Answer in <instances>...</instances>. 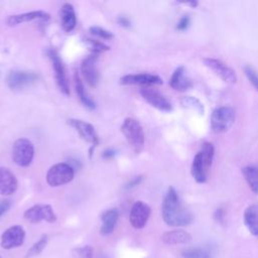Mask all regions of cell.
I'll list each match as a JSON object with an SVG mask.
<instances>
[{
    "mask_svg": "<svg viewBox=\"0 0 258 258\" xmlns=\"http://www.w3.org/2000/svg\"><path fill=\"white\" fill-rule=\"evenodd\" d=\"M162 218L163 221L172 227H183L191 223L192 217L190 213L182 206L176 190L170 186L162 202Z\"/></svg>",
    "mask_w": 258,
    "mask_h": 258,
    "instance_id": "obj_1",
    "label": "cell"
},
{
    "mask_svg": "<svg viewBox=\"0 0 258 258\" xmlns=\"http://www.w3.org/2000/svg\"><path fill=\"white\" fill-rule=\"evenodd\" d=\"M214 145L210 142L203 144L201 151H199L194 157L190 172L197 182L203 183L207 179V171L212 165L214 158Z\"/></svg>",
    "mask_w": 258,
    "mask_h": 258,
    "instance_id": "obj_2",
    "label": "cell"
},
{
    "mask_svg": "<svg viewBox=\"0 0 258 258\" xmlns=\"http://www.w3.org/2000/svg\"><path fill=\"white\" fill-rule=\"evenodd\" d=\"M121 132L133 150L136 153H139L145 142V136L141 124L136 119L126 118L121 125Z\"/></svg>",
    "mask_w": 258,
    "mask_h": 258,
    "instance_id": "obj_3",
    "label": "cell"
},
{
    "mask_svg": "<svg viewBox=\"0 0 258 258\" xmlns=\"http://www.w3.org/2000/svg\"><path fill=\"white\" fill-rule=\"evenodd\" d=\"M34 157V146L27 138H19L15 140L12 146V159L18 166H28Z\"/></svg>",
    "mask_w": 258,
    "mask_h": 258,
    "instance_id": "obj_4",
    "label": "cell"
},
{
    "mask_svg": "<svg viewBox=\"0 0 258 258\" xmlns=\"http://www.w3.org/2000/svg\"><path fill=\"white\" fill-rule=\"evenodd\" d=\"M75 175V169L67 162L53 164L46 172V182L50 186H60L69 183Z\"/></svg>",
    "mask_w": 258,
    "mask_h": 258,
    "instance_id": "obj_5",
    "label": "cell"
},
{
    "mask_svg": "<svg viewBox=\"0 0 258 258\" xmlns=\"http://www.w3.org/2000/svg\"><path fill=\"white\" fill-rule=\"evenodd\" d=\"M235 121V112L230 107H219L211 116V128L215 133L228 131Z\"/></svg>",
    "mask_w": 258,
    "mask_h": 258,
    "instance_id": "obj_6",
    "label": "cell"
},
{
    "mask_svg": "<svg viewBox=\"0 0 258 258\" xmlns=\"http://www.w3.org/2000/svg\"><path fill=\"white\" fill-rule=\"evenodd\" d=\"M46 52H47V56L49 57V59L51 61L53 72H54L55 82L57 84V87H58L59 91L63 95L69 96L70 95V86H69L68 78H67V75H66V70H64V67H63V63H62V60H61L60 56L52 48L47 49Z\"/></svg>",
    "mask_w": 258,
    "mask_h": 258,
    "instance_id": "obj_7",
    "label": "cell"
},
{
    "mask_svg": "<svg viewBox=\"0 0 258 258\" xmlns=\"http://www.w3.org/2000/svg\"><path fill=\"white\" fill-rule=\"evenodd\" d=\"M39 76L33 72L27 71H11L6 76V84L12 91H19L27 86L35 83Z\"/></svg>",
    "mask_w": 258,
    "mask_h": 258,
    "instance_id": "obj_8",
    "label": "cell"
},
{
    "mask_svg": "<svg viewBox=\"0 0 258 258\" xmlns=\"http://www.w3.org/2000/svg\"><path fill=\"white\" fill-rule=\"evenodd\" d=\"M23 217L30 223H39L40 221L54 223L56 221V215L50 205H34L24 212Z\"/></svg>",
    "mask_w": 258,
    "mask_h": 258,
    "instance_id": "obj_9",
    "label": "cell"
},
{
    "mask_svg": "<svg viewBox=\"0 0 258 258\" xmlns=\"http://www.w3.org/2000/svg\"><path fill=\"white\" fill-rule=\"evenodd\" d=\"M68 124L72 126L85 141L91 143L92 147L90 149V155H92L93 148L96 147L100 142L95 127L91 123L80 119H69Z\"/></svg>",
    "mask_w": 258,
    "mask_h": 258,
    "instance_id": "obj_10",
    "label": "cell"
},
{
    "mask_svg": "<svg viewBox=\"0 0 258 258\" xmlns=\"http://www.w3.org/2000/svg\"><path fill=\"white\" fill-rule=\"evenodd\" d=\"M25 239V231L19 225H14L6 229L1 235V247L6 250L21 246Z\"/></svg>",
    "mask_w": 258,
    "mask_h": 258,
    "instance_id": "obj_11",
    "label": "cell"
},
{
    "mask_svg": "<svg viewBox=\"0 0 258 258\" xmlns=\"http://www.w3.org/2000/svg\"><path fill=\"white\" fill-rule=\"evenodd\" d=\"M150 213V207L146 203L142 201L135 202L129 213V222L131 226L134 229H142L146 225Z\"/></svg>",
    "mask_w": 258,
    "mask_h": 258,
    "instance_id": "obj_12",
    "label": "cell"
},
{
    "mask_svg": "<svg viewBox=\"0 0 258 258\" xmlns=\"http://www.w3.org/2000/svg\"><path fill=\"white\" fill-rule=\"evenodd\" d=\"M140 95L149 105L156 108L157 110L162 112L172 111L170 102L158 91L149 87H143L140 89Z\"/></svg>",
    "mask_w": 258,
    "mask_h": 258,
    "instance_id": "obj_13",
    "label": "cell"
},
{
    "mask_svg": "<svg viewBox=\"0 0 258 258\" xmlns=\"http://www.w3.org/2000/svg\"><path fill=\"white\" fill-rule=\"evenodd\" d=\"M97 60L98 54L91 53L86 56L81 64L82 75L87 82V84L91 87H96L99 83V73L97 69Z\"/></svg>",
    "mask_w": 258,
    "mask_h": 258,
    "instance_id": "obj_14",
    "label": "cell"
},
{
    "mask_svg": "<svg viewBox=\"0 0 258 258\" xmlns=\"http://www.w3.org/2000/svg\"><path fill=\"white\" fill-rule=\"evenodd\" d=\"M204 63L216 75H218L225 83L235 84L237 82V76L235 72L221 60L212 57H206L204 58Z\"/></svg>",
    "mask_w": 258,
    "mask_h": 258,
    "instance_id": "obj_15",
    "label": "cell"
},
{
    "mask_svg": "<svg viewBox=\"0 0 258 258\" xmlns=\"http://www.w3.org/2000/svg\"><path fill=\"white\" fill-rule=\"evenodd\" d=\"M120 81H121V84L123 85H138L143 87L162 84V79L152 74L126 75V76H123Z\"/></svg>",
    "mask_w": 258,
    "mask_h": 258,
    "instance_id": "obj_16",
    "label": "cell"
},
{
    "mask_svg": "<svg viewBox=\"0 0 258 258\" xmlns=\"http://www.w3.org/2000/svg\"><path fill=\"white\" fill-rule=\"evenodd\" d=\"M18 187V181L14 173L7 167L0 166V195L7 197L13 195Z\"/></svg>",
    "mask_w": 258,
    "mask_h": 258,
    "instance_id": "obj_17",
    "label": "cell"
},
{
    "mask_svg": "<svg viewBox=\"0 0 258 258\" xmlns=\"http://www.w3.org/2000/svg\"><path fill=\"white\" fill-rule=\"evenodd\" d=\"M50 16L47 12L42 10H37V11H30V12H25L21 14L10 15L6 20V23L9 26H16L25 22L33 21V20H48Z\"/></svg>",
    "mask_w": 258,
    "mask_h": 258,
    "instance_id": "obj_18",
    "label": "cell"
},
{
    "mask_svg": "<svg viewBox=\"0 0 258 258\" xmlns=\"http://www.w3.org/2000/svg\"><path fill=\"white\" fill-rule=\"evenodd\" d=\"M60 24L66 32H71L77 25L75 8L70 3H64L60 8Z\"/></svg>",
    "mask_w": 258,
    "mask_h": 258,
    "instance_id": "obj_19",
    "label": "cell"
},
{
    "mask_svg": "<svg viewBox=\"0 0 258 258\" xmlns=\"http://www.w3.org/2000/svg\"><path fill=\"white\" fill-rule=\"evenodd\" d=\"M170 87L179 92H183L192 86L190 79L185 75V70L183 67H178L172 74L169 80Z\"/></svg>",
    "mask_w": 258,
    "mask_h": 258,
    "instance_id": "obj_20",
    "label": "cell"
},
{
    "mask_svg": "<svg viewBox=\"0 0 258 258\" xmlns=\"http://www.w3.org/2000/svg\"><path fill=\"white\" fill-rule=\"evenodd\" d=\"M119 217V212L117 209H109L103 212L101 216L102 220V226L100 229V232L102 235H109L111 234L116 226V223L118 221Z\"/></svg>",
    "mask_w": 258,
    "mask_h": 258,
    "instance_id": "obj_21",
    "label": "cell"
},
{
    "mask_svg": "<svg viewBox=\"0 0 258 258\" xmlns=\"http://www.w3.org/2000/svg\"><path fill=\"white\" fill-rule=\"evenodd\" d=\"M161 239L163 243L167 245H179L190 242L191 236L189 233L183 230H172L163 233Z\"/></svg>",
    "mask_w": 258,
    "mask_h": 258,
    "instance_id": "obj_22",
    "label": "cell"
},
{
    "mask_svg": "<svg viewBox=\"0 0 258 258\" xmlns=\"http://www.w3.org/2000/svg\"><path fill=\"white\" fill-rule=\"evenodd\" d=\"M74 83H75L76 93H77L80 101L82 102V104L90 110L95 109L96 104H95L94 100L87 94V92L85 90L84 83L82 81V78L80 77V74L78 72H75V74H74Z\"/></svg>",
    "mask_w": 258,
    "mask_h": 258,
    "instance_id": "obj_23",
    "label": "cell"
},
{
    "mask_svg": "<svg viewBox=\"0 0 258 258\" xmlns=\"http://www.w3.org/2000/svg\"><path fill=\"white\" fill-rule=\"evenodd\" d=\"M244 223L249 232L258 237V206L251 205L244 212Z\"/></svg>",
    "mask_w": 258,
    "mask_h": 258,
    "instance_id": "obj_24",
    "label": "cell"
},
{
    "mask_svg": "<svg viewBox=\"0 0 258 258\" xmlns=\"http://www.w3.org/2000/svg\"><path fill=\"white\" fill-rule=\"evenodd\" d=\"M242 172L251 190L258 194V166H246L242 169Z\"/></svg>",
    "mask_w": 258,
    "mask_h": 258,
    "instance_id": "obj_25",
    "label": "cell"
},
{
    "mask_svg": "<svg viewBox=\"0 0 258 258\" xmlns=\"http://www.w3.org/2000/svg\"><path fill=\"white\" fill-rule=\"evenodd\" d=\"M180 103L182 105V107L184 108H187V109H190L197 113H199L200 115H203L204 114V107H203V104L196 98L194 97H190V96H187V97H183L181 100H180Z\"/></svg>",
    "mask_w": 258,
    "mask_h": 258,
    "instance_id": "obj_26",
    "label": "cell"
},
{
    "mask_svg": "<svg viewBox=\"0 0 258 258\" xmlns=\"http://www.w3.org/2000/svg\"><path fill=\"white\" fill-rule=\"evenodd\" d=\"M47 241H48V237L46 234L42 235L31 247L30 249L27 251L26 255H25V258H30L32 256H35V255H38L46 246L47 244Z\"/></svg>",
    "mask_w": 258,
    "mask_h": 258,
    "instance_id": "obj_27",
    "label": "cell"
},
{
    "mask_svg": "<svg viewBox=\"0 0 258 258\" xmlns=\"http://www.w3.org/2000/svg\"><path fill=\"white\" fill-rule=\"evenodd\" d=\"M181 256L183 258H211V254L208 250L202 248H189L182 251Z\"/></svg>",
    "mask_w": 258,
    "mask_h": 258,
    "instance_id": "obj_28",
    "label": "cell"
},
{
    "mask_svg": "<svg viewBox=\"0 0 258 258\" xmlns=\"http://www.w3.org/2000/svg\"><path fill=\"white\" fill-rule=\"evenodd\" d=\"M85 42H86L87 46L90 48V50L92 51V53H95V54H99L100 52L107 51L110 49V47L107 44H105L103 41H100L97 39L86 38Z\"/></svg>",
    "mask_w": 258,
    "mask_h": 258,
    "instance_id": "obj_29",
    "label": "cell"
},
{
    "mask_svg": "<svg viewBox=\"0 0 258 258\" xmlns=\"http://www.w3.org/2000/svg\"><path fill=\"white\" fill-rule=\"evenodd\" d=\"M90 32L102 39H112L114 37V34L111 31L100 26H91Z\"/></svg>",
    "mask_w": 258,
    "mask_h": 258,
    "instance_id": "obj_30",
    "label": "cell"
},
{
    "mask_svg": "<svg viewBox=\"0 0 258 258\" xmlns=\"http://www.w3.org/2000/svg\"><path fill=\"white\" fill-rule=\"evenodd\" d=\"M74 258H93V248L89 245L74 250Z\"/></svg>",
    "mask_w": 258,
    "mask_h": 258,
    "instance_id": "obj_31",
    "label": "cell"
},
{
    "mask_svg": "<svg viewBox=\"0 0 258 258\" xmlns=\"http://www.w3.org/2000/svg\"><path fill=\"white\" fill-rule=\"evenodd\" d=\"M244 73H245L247 79L249 80V82L258 91V74H257V72L250 66H246L244 68Z\"/></svg>",
    "mask_w": 258,
    "mask_h": 258,
    "instance_id": "obj_32",
    "label": "cell"
},
{
    "mask_svg": "<svg viewBox=\"0 0 258 258\" xmlns=\"http://www.w3.org/2000/svg\"><path fill=\"white\" fill-rule=\"evenodd\" d=\"M189 23H190V18H189L187 15H185V16L181 17V18L179 19V21L177 22V24H176V29H177V30H180V31L185 30V29H187V27L189 26Z\"/></svg>",
    "mask_w": 258,
    "mask_h": 258,
    "instance_id": "obj_33",
    "label": "cell"
},
{
    "mask_svg": "<svg viewBox=\"0 0 258 258\" xmlns=\"http://www.w3.org/2000/svg\"><path fill=\"white\" fill-rule=\"evenodd\" d=\"M142 179H143V176H142V175L134 176L133 178H131V179L127 182V184L125 185V188H126V189H131V188L137 186V185L142 181Z\"/></svg>",
    "mask_w": 258,
    "mask_h": 258,
    "instance_id": "obj_34",
    "label": "cell"
},
{
    "mask_svg": "<svg viewBox=\"0 0 258 258\" xmlns=\"http://www.w3.org/2000/svg\"><path fill=\"white\" fill-rule=\"evenodd\" d=\"M11 207V201L8 199L0 200V217L4 215Z\"/></svg>",
    "mask_w": 258,
    "mask_h": 258,
    "instance_id": "obj_35",
    "label": "cell"
},
{
    "mask_svg": "<svg viewBox=\"0 0 258 258\" xmlns=\"http://www.w3.org/2000/svg\"><path fill=\"white\" fill-rule=\"evenodd\" d=\"M117 22H118V24H119L120 26L125 27V28H128V27L131 26V22H130L129 18L126 17V16H122V15L119 16V17L117 18Z\"/></svg>",
    "mask_w": 258,
    "mask_h": 258,
    "instance_id": "obj_36",
    "label": "cell"
},
{
    "mask_svg": "<svg viewBox=\"0 0 258 258\" xmlns=\"http://www.w3.org/2000/svg\"><path fill=\"white\" fill-rule=\"evenodd\" d=\"M116 154H117L116 150H114L113 148H107V149H105V150L103 151L102 156H103V158H105V159H111V158L115 157Z\"/></svg>",
    "mask_w": 258,
    "mask_h": 258,
    "instance_id": "obj_37",
    "label": "cell"
},
{
    "mask_svg": "<svg viewBox=\"0 0 258 258\" xmlns=\"http://www.w3.org/2000/svg\"><path fill=\"white\" fill-rule=\"evenodd\" d=\"M0 258H1V256H0Z\"/></svg>",
    "mask_w": 258,
    "mask_h": 258,
    "instance_id": "obj_38",
    "label": "cell"
}]
</instances>
